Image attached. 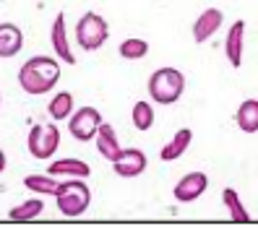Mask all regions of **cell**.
<instances>
[{
	"label": "cell",
	"mask_w": 258,
	"mask_h": 229,
	"mask_svg": "<svg viewBox=\"0 0 258 229\" xmlns=\"http://www.w3.org/2000/svg\"><path fill=\"white\" fill-rule=\"evenodd\" d=\"M209 188V177L204 172H188L183 180L175 185V201L180 203H190L196 198H201Z\"/></svg>",
	"instance_id": "ba28073f"
},
{
	"label": "cell",
	"mask_w": 258,
	"mask_h": 229,
	"mask_svg": "<svg viewBox=\"0 0 258 229\" xmlns=\"http://www.w3.org/2000/svg\"><path fill=\"white\" fill-rule=\"evenodd\" d=\"M6 172V154H3V148H0V175Z\"/></svg>",
	"instance_id": "603a6c76"
},
{
	"label": "cell",
	"mask_w": 258,
	"mask_h": 229,
	"mask_svg": "<svg viewBox=\"0 0 258 229\" xmlns=\"http://www.w3.org/2000/svg\"><path fill=\"white\" fill-rule=\"evenodd\" d=\"M60 81V65L57 60L52 57H44V55H37V57H29L26 63L21 65L19 70V86L32 97H39V94H47L52 91Z\"/></svg>",
	"instance_id": "6da1fadb"
},
{
	"label": "cell",
	"mask_w": 258,
	"mask_h": 229,
	"mask_svg": "<svg viewBox=\"0 0 258 229\" xmlns=\"http://www.w3.org/2000/svg\"><path fill=\"white\" fill-rule=\"evenodd\" d=\"M222 21H224V13L219 11V8H206L199 19H196V24H193V39L196 42H206L211 34H217L219 32V26H222Z\"/></svg>",
	"instance_id": "9c48e42d"
},
{
	"label": "cell",
	"mask_w": 258,
	"mask_h": 229,
	"mask_svg": "<svg viewBox=\"0 0 258 229\" xmlns=\"http://www.w3.org/2000/svg\"><path fill=\"white\" fill-rule=\"evenodd\" d=\"M24 47V34L16 24H0V57H13Z\"/></svg>",
	"instance_id": "7c38bea8"
},
{
	"label": "cell",
	"mask_w": 258,
	"mask_h": 229,
	"mask_svg": "<svg viewBox=\"0 0 258 229\" xmlns=\"http://www.w3.org/2000/svg\"><path fill=\"white\" fill-rule=\"evenodd\" d=\"M154 125V110L149 102H136L133 104V128L136 130H149Z\"/></svg>",
	"instance_id": "44dd1931"
},
{
	"label": "cell",
	"mask_w": 258,
	"mask_h": 229,
	"mask_svg": "<svg viewBox=\"0 0 258 229\" xmlns=\"http://www.w3.org/2000/svg\"><path fill=\"white\" fill-rule=\"evenodd\" d=\"M99 125H102V115L94 107H81V110H76L68 117V130H71L73 138L81 141V143L92 141L99 130Z\"/></svg>",
	"instance_id": "8992f818"
},
{
	"label": "cell",
	"mask_w": 258,
	"mask_h": 229,
	"mask_svg": "<svg viewBox=\"0 0 258 229\" xmlns=\"http://www.w3.org/2000/svg\"><path fill=\"white\" fill-rule=\"evenodd\" d=\"M24 188L37 193V195H55L57 188H60V182L50 172L47 175H29V177H24Z\"/></svg>",
	"instance_id": "ac0fdd59"
},
{
	"label": "cell",
	"mask_w": 258,
	"mask_h": 229,
	"mask_svg": "<svg viewBox=\"0 0 258 229\" xmlns=\"http://www.w3.org/2000/svg\"><path fill=\"white\" fill-rule=\"evenodd\" d=\"M222 201H224L227 211H230V219L235 224H248L250 221V213L245 211V206H242V201H240V195H237L235 188H224L222 190Z\"/></svg>",
	"instance_id": "e0dca14e"
},
{
	"label": "cell",
	"mask_w": 258,
	"mask_h": 229,
	"mask_svg": "<svg viewBox=\"0 0 258 229\" xmlns=\"http://www.w3.org/2000/svg\"><path fill=\"white\" fill-rule=\"evenodd\" d=\"M26 146L34 159H50L60 146V130L55 125H34L26 135Z\"/></svg>",
	"instance_id": "5b68a950"
},
{
	"label": "cell",
	"mask_w": 258,
	"mask_h": 229,
	"mask_svg": "<svg viewBox=\"0 0 258 229\" xmlns=\"http://www.w3.org/2000/svg\"><path fill=\"white\" fill-rule=\"evenodd\" d=\"M107 37H110V26L99 13H84L79 19V24H76V42L86 52L99 50L107 42Z\"/></svg>",
	"instance_id": "277c9868"
},
{
	"label": "cell",
	"mask_w": 258,
	"mask_h": 229,
	"mask_svg": "<svg viewBox=\"0 0 258 229\" xmlns=\"http://www.w3.org/2000/svg\"><path fill=\"white\" fill-rule=\"evenodd\" d=\"M55 201H57V211L63 213L66 219H76V216H81V213H86L89 203H92V190H89V185L81 177H73V180L60 182V188L55 193Z\"/></svg>",
	"instance_id": "7a4b0ae2"
},
{
	"label": "cell",
	"mask_w": 258,
	"mask_h": 229,
	"mask_svg": "<svg viewBox=\"0 0 258 229\" xmlns=\"http://www.w3.org/2000/svg\"><path fill=\"white\" fill-rule=\"evenodd\" d=\"M120 55H123L125 60H141L146 52H149V42L146 39H125L123 44H120V50H117Z\"/></svg>",
	"instance_id": "7402d4cb"
},
{
	"label": "cell",
	"mask_w": 258,
	"mask_h": 229,
	"mask_svg": "<svg viewBox=\"0 0 258 229\" xmlns=\"http://www.w3.org/2000/svg\"><path fill=\"white\" fill-rule=\"evenodd\" d=\"M50 42H52V50L57 52V57L63 60V63H68V65L76 63V55H73L71 47H68V32H66V16H63V13H57L55 21H52Z\"/></svg>",
	"instance_id": "30bf717a"
},
{
	"label": "cell",
	"mask_w": 258,
	"mask_h": 229,
	"mask_svg": "<svg viewBox=\"0 0 258 229\" xmlns=\"http://www.w3.org/2000/svg\"><path fill=\"white\" fill-rule=\"evenodd\" d=\"M190 138H193L190 128H180V130L175 133V138H172V141H167V143L162 146L159 159H162V162H175V159H180V157H183L185 151H188Z\"/></svg>",
	"instance_id": "5bb4252c"
},
{
	"label": "cell",
	"mask_w": 258,
	"mask_h": 229,
	"mask_svg": "<svg viewBox=\"0 0 258 229\" xmlns=\"http://www.w3.org/2000/svg\"><path fill=\"white\" fill-rule=\"evenodd\" d=\"M47 172L52 177H89L92 167H89L86 162H81V159H57V162L50 164Z\"/></svg>",
	"instance_id": "9a60e30c"
},
{
	"label": "cell",
	"mask_w": 258,
	"mask_h": 229,
	"mask_svg": "<svg viewBox=\"0 0 258 229\" xmlns=\"http://www.w3.org/2000/svg\"><path fill=\"white\" fill-rule=\"evenodd\" d=\"M112 170L117 172V177H139L146 170V154L141 148H123L120 157L112 162Z\"/></svg>",
	"instance_id": "52a82bcc"
},
{
	"label": "cell",
	"mask_w": 258,
	"mask_h": 229,
	"mask_svg": "<svg viewBox=\"0 0 258 229\" xmlns=\"http://www.w3.org/2000/svg\"><path fill=\"white\" fill-rule=\"evenodd\" d=\"M183 89H185V75L170 65L154 70L149 79V97L157 104H175L183 97Z\"/></svg>",
	"instance_id": "3957f363"
},
{
	"label": "cell",
	"mask_w": 258,
	"mask_h": 229,
	"mask_svg": "<svg viewBox=\"0 0 258 229\" xmlns=\"http://www.w3.org/2000/svg\"><path fill=\"white\" fill-rule=\"evenodd\" d=\"M42 208H44V203L39 201V198H29V201L13 206L8 216H11L13 221H32V219H37L39 213H42Z\"/></svg>",
	"instance_id": "ffe728a7"
},
{
	"label": "cell",
	"mask_w": 258,
	"mask_h": 229,
	"mask_svg": "<svg viewBox=\"0 0 258 229\" xmlns=\"http://www.w3.org/2000/svg\"><path fill=\"white\" fill-rule=\"evenodd\" d=\"M47 112L52 120H66L73 115V94L71 91H57V94L50 99V107Z\"/></svg>",
	"instance_id": "d6986e66"
},
{
	"label": "cell",
	"mask_w": 258,
	"mask_h": 229,
	"mask_svg": "<svg viewBox=\"0 0 258 229\" xmlns=\"http://www.w3.org/2000/svg\"><path fill=\"white\" fill-rule=\"evenodd\" d=\"M237 128L242 133H258V99H245L237 107Z\"/></svg>",
	"instance_id": "2e32d148"
},
{
	"label": "cell",
	"mask_w": 258,
	"mask_h": 229,
	"mask_svg": "<svg viewBox=\"0 0 258 229\" xmlns=\"http://www.w3.org/2000/svg\"><path fill=\"white\" fill-rule=\"evenodd\" d=\"M242 37H245V21H235L227 32V42H224V52H227V60H230L232 68H240L242 65Z\"/></svg>",
	"instance_id": "8fae6325"
},
{
	"label": "cell",
	"mask_w": 258,
	"mask_h": 229,
	"mask_svg": "<svg viewBox=\"0 0 258 229\" xmlns=\"http://www.w3.org/2000/svg\"><path fill=\"white\" fill-rule=\"evenodd\" d=\"M94 141H97V148H99V154L107 159V162H115L117 157H120V141H117V135H115V130H112V125H107V123H102L99 125V130H97V135H94Z\"/></svg>",
	"instance_id": "4fadbf2b"
}]
</instances>
